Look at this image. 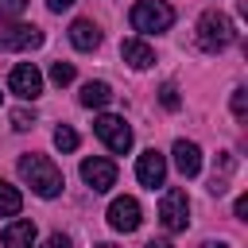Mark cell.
Segmentation results:
<instances>
[{
	"mask_svg": "<svg viewBox=\"0 0 248 248\" xmlns=\"http://www.w3.org/2000/svg\"><path fill=\"white\" fill-rule=\"evenodd\" d=\"M19 174H23V182L39 194V198H54V194H62V186H66V178H62V170L46 159V155H19Z\"/></svg>",
	"mask_w": 248,
	"mask_h": 248,
	"instance_id": "cell-1",
	"label": "cell"
},
{
	"mask_svg": "<svg viewBox=\"0 0 248 248\" xmlns=\"http://www.w3.org/2000/svg\"><path fill=\"white\" fill-rule=\"evenodd\" d=\"M128 19H132L136 31H143V35H159V31H170V23H174V8H170L167 0H136L132 12H128Z\"/></svg>",
	"mask_w": 248,
	"mask_h": 248,
	"instance_id": "cell-2",
	"label": "cell"
},
{
	"mask_svg": "<svg viewBox=\"0 0 248 248\" xmlns=\"http://www.w3.org/2000/svg\"><path fill=\"white\" fill-rule=\"evenodd\" d=\"M232 39H236V27H232V19H229L225 12H205V16L198 19V46H202V50L217 54V50H225Z\"/></svg>",
	"mask_w": 248,
	"mask_h": 248,
	"instance_id": "cell-3",
	"label": "cell"
},
{
	"mask_svg": "<svg viewBox=\"0 0 248 248\" xmlns=\"http://www.w3.org/2000/svg\"><path fill=\"white\" fill-rule=\"evenodd\" d=\"M93 132H97V140H101L112 155H124V151L132 147V128L124 124V116L105 112V116H97V120H93Z\"/></svg>",
	"mask_w": 248,
	"mask_h": 248,
	"instance_id": "cell-4",
	"label": "cell"
},
{
	"mask_svg": "<svg viewBox=\"0 0 248 248\" xmlns=\"http://www.w3.org/2000/svg\"><path fill=\"white\" fill-rule=\"evenodd\" d=\"M159 221H163L167 232H186V225H190V198H186V190H167L163 194Z\"/></svg>",
	"mask_w": 248,
	"mask_h": 248,
	"instance_id": "cell-5",
	"label": "cell"
},
{
	"mask_svg": "<svg viewBox=\"0 0 248 248\" xmlns=\"http://www.w3.org/2000/svg\"><path fill=\"white\" fill-rule=\"evenodd\" d=\"M81 178H85V186L93 194H105L108 186H116V163L112 159H101V155L81 159Z\"/></svg>",
	"mask_w": 248,
	"mask_h": 248,
	"instance_id": "cell-6",
	"label": "cell"
},
{
	"mask_svg": "<svg viewBox=\"0 0 248 248\" xmlns=\"http://www.w3.org/2000/svg\"><path fill=\"white\" fill-rule=\"evenodd\" d=\"M35 46H43V31L35 23L0 27V50H35Z\"/></svg>",
	"mask_w": 248,
	"mask_h": 248,
	"instance_id": "cell-7",
	"label": "cell"
},
{
	"mask_svg": "<svg viewBox=\"0 0 248 248\" xmlns=\"http://www.w3.org/2000/svg\"><path fill=\"white\" fill-rule=\"evenodd\" d=\"M8 89H12L16 97H23V101H35V97L43 93V74H39L31 62H19V66L8 74Z\"/></svg>",
	"mask_w": 248,
	"mask_h": 248,
	"instance_id": "cell-8",
	"label": "cell"
},
{
	"mask_svg": "<svg viewBox=\"0 0 248 248\" xmlns=\"http://www.w3.org/2000/svg\"><path fill=\"white\" fill-rule=\"evenodd\" d=\"M136 178H140V186H147V190L163 186V182H167V155H159L155 147L143 151V155L136 159Z\"/></svg>",
	"mask_w": 248,
	"mask_h": 248,
	"instance_id": "cell-9",
	"label": "cell"
},
{
	"mask_svg": "<svg viewBox=\"0 0 248 248\" xmlns=\"http://www.w3.org/2000/svg\"><path fill=\"white\" fill-rule=\"evenodd\" d=\"M108 225L116 232H136L140 229V202L136 198H116L108 205Z\"/></svg>",
	"mask_w": 248,
	"mask_h": 248,
	"instance_id": "cell-10",
	"label": "cell"
},
{
	"mask_svg": "<svg viewBox=\"0 0 248 248\" xmlns=\"http://www.w3.org/2000/svg\"><path fill=\"white\" fill-rule=\"evenodd\" d=\"M170 155H174V167H178V174H182V178H194V174L202 170V147H198V143L178 140Z\"/></svg>",
	"mask_w": 248,
	"mask_h": 248,
	"instance_id": "cell-11",
	"label": "cell"
},
{
	"mask_svg": "<svg viewBox=\"0 0 248 248\" xmlns=\"http://www.w3.org/2000/svg\"><path fill=\"white\" fill-rule=\"evenodd\" d=\"M70 43H74L78 50H97V46H101V27H97L93 19H74V23H70Z\"/></svg>",
	"mask_w": 248,
	"mask_h": 248,
	"instance_id": "cell-12",
	"label": "cell"
},
{
	"mask_svg": "<svg viewBox=\"0 0 248 248\" xmlns=\"http://www.w3.org/2000/svg\"><path fill=\"white\" fill-rule=\"evenodd\" d=\"M120 54H124V62H128L132 70H147V66L155 62V50H151V46H147L143 39H124Z\"/></svg>",
	"mask_w": 248,
	"mask_h": 248,
	"instance_id": "cell-13",
	"label": "cell"
},
{
	"mask_svg": "<svg viewBox=\"0 0 248 248\" xmlns=\"http://www.w3.org/2000/svg\"><path fill=\"white\" fill-rule=\"evenodd\" d=\"M4 248H31L35 244V221H12L4 232H0Z\"/></svg>",
	"mask_w": 248,
	"mask_h": 248,
	"instance_id": "cell-14",
	"label": "cell"
},
{
	"mask_svg": "<svg viewBox=\"0 0 248 248\" xmlns=\"http://www.w3.org/2000/svg\"><path fill=\"white\" fill-rule=\"evenodd\" d=\"M78 101H81L85 108H105V105L112 101V89H108L105 81H85L81 93H78Z\"/></svg>",
	"mask_w": 248,
	"mask_h": 248,
	"instance_id": "cell-15",
	"label": "cell"
},
{
	"mask_svg": "<svg viewBox=\"0 0 248 248\" xmlns=\"http://www.w3.org/2000/svg\"><path fill=\"white\" fill-rule=\"evenodd\" d=\"M23 209V194L12 182H0V217H19Z\"/></svg>",
	"mask_w": 248,
	"mask_h": 248,
	"instance_id": "cell-16",
	"label": "cell"
},
{
	"mask_svg": "<svg viewBox=\"0 0 248 248\" xmlns=\"http://www.w3.org/2000/svg\"><path fill=\"white\" fill-rule=\"evenodd\" d=\"M232 170H236V159L225 151V155H221V163H217V170H213V178H209V190H213V194H225V190H229V174H232Z\"/></svg>",
	"mask_w": 248,
	"mask_h": 248,
	"instance_id": "cell-17",
	"label": "cell"
},
{
	"mask_svg": "<svg viewBox=\"0 0 248 248\" xmlns=\"http://www.w3.org/2000/svg\"><path fill=\"white\" fill-rule=\"evenodd\" d=\"M54 147H58V151H78V132L66 128V124H58V128H54Z\"/></svg>",
	"mask_w": 248,
	"mask_h": 248,
	"instance_id": "cell-18",
	"label": "cell"
},
{
	"mask_svg": "<svg viewBox=\"0 0 248 248\" xmlns=\"http://www.w3.org/2000/svg\"><path fill=\"white\" fill-rule=\"evenodd\" d=\"M159 105H163V108H170V112L182 105V97H178V85H174V81H163V89H159Z\"/></svg>",
	"mask_w": 248,
	"mask_h": 248,
	"instance_id": "cell-19",
	"label": "cell"
},
{
	"mask_svg": "<svg viewBox=\"0 0 248 248\" xmlns=\"http://www.w3.org/2000/svg\"><path fill=\"white\" fill-rule=\"evenodd\" d=\"M50 81H54V85H70V81H74V66H70V62H54V66H50Z\"/></svg>",
	"mask_w": 248,
	"mask_h": 248,
	"instance_id": "cell-20",
	"label": "cell"
},
{
	"mask_svg": "<svg viewBox=\"0 0 248 248\" xmlns=\"http://www.w3.org/2000/svg\"><path fill=\"white\" fill-rule=\"evenodd\" d=\"M232 116L236 120H244L248 116V89L240 85V89H232Z\"/></svg>",
	"mask_w": 248,
	"mask_h": 248,
	"instance_id": "cell-21",
	"label": "cell"
},
{
	"mask_svg": "<svg viewBox=\"0 0 248 248\" xmlns=\"http://www.w3.org/2000/svg\"><path fill=\"white\" fill-rule=\"evenodd\" d=\"M23 8H27V0H0V19H16V16H23Z\"/></svg>",
	"mask_w": 248,
	"mask_h": 248,
	"instance_id": "cell-22",
	"label": "cell"
},
{
	"mask_svg": "<svg viewBox=\"0 0 248 248\" xmlns=\"http://www.w3.org/2000/svg\"><path fill=\"white\" fill-rule=\"evenodd\" d=\"M31 124H35V112H27V108H16V112H12V128H16V132H27Z\"/></svg>",
	"mask_w": 248,
	"mask_h": 248,
	"instance_id": "cell-23",
	"label": "cell"
},
{
	"mask_svg": "<svg viewBox=\"0 0 248 248\" xmlns=\"http://www.w3.org/2000/svg\"><path fill=\"white\" fill-rule=\"evenodd\" d=\"M43 248H70V236H66V232H54V236L43 240Z\"/></svg>",
	"mask_w": 248,
	"mask_h": 248,
	"instance_id": "cell-24",
	"label": "cell"
},
{
	"mask_svg": "<svg viewBox=\"0 0 248 248\" xmlns=\"http://www.w3.org/2000/svg\"><path fill=\"white\" fill-rule=\"evenodd\" d=\"M46 8L50 12H66V8H74V0H46Z\"/></svg>",
	"mask_w": 248,
	"mask_h": 248,
	"instance_id": "cell-25",
	"label": "cell"
},
{
	"mask_svg": "<svg viewBox=\"0 0 248 248\" xmlns=\"http://www.w3.org/2000/svg\"><path fill=\"white\" fill-rule=\"evenodd\" d=\"M236 217H240V221H244V217H248V198H244V194H240V198H236Z\"/></svg>",
	"mask_w": 248,
	"mask_h": 248,
	"instance_id": "cell-26",
	"label": "cell"
},
{
	"mask_svg": "<svg viewBox=\"0 0 248 248\" xmlns=\"http://www.w3.org/2000/svg\"><path fill=\"white\" fill-rule=\"evenodd\" d=\"M202 248H229V244H225V240H205Z\"/></svg>",
	"mask_w": 248,
	"mask_h": 248,
	"instance_id": "cell-27",
	"label": "cell"
},
{
	"mask_svg": "<svg viewBox=\"0 0 248 248\" xmlns=\"http://www.w3.org/2000/svg\"><path fill=\"white\" fill-rule=\"evenodd\" d=\"M147 248H170V240H151Z\"/></svg>",
	"mask_w": 248,
	"mask_h": 248,
	"instance_id": "cell-28",
	"label": "cell"
},
{
	"mask_svg": "<svg viewBox=\"0 0 248 248\" xmlns=\"http://www.w3.org/2000/svg\"><path fill=\"white\" fill-rule=\"evenodd\" d=\"M97 248H116V244H97Z\"/></svg>",
	"mask_w": 248,
	"mask_h": 248,
	"instance_id": "cell-29",
	"label": "cell"
},
{
	"mask_svg": "<svg viewBox=\"0 0 248 248\" xmlns=\"http://www.w3.org/2000/svg\"><path fill=\"white\" fill-rule=\"evenodd\" d=\"M0 97H4V93H0Z\"/></svg>",
	"mask_w": 248,
	"mask_h": 248,
	"instance_id": "cell-30",
	"label": "cell"
}]
</instances>
